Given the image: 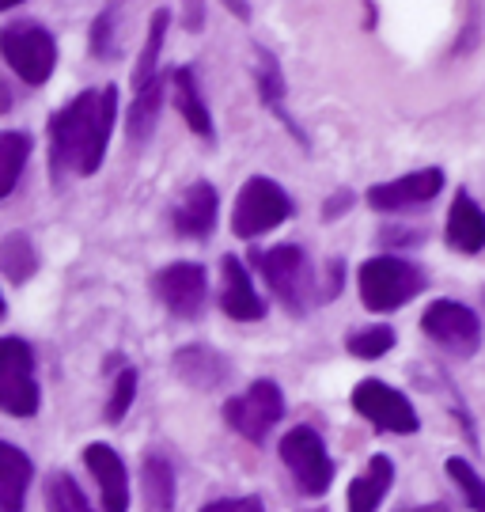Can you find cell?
Here are the masks:
<instances>
[{
    "label": "cell",
    "instance_id": "1",
    "mask_svg": "<svg viewBox=\"0 0 485 512\" xmlns=\"http://www.w3.org/2000/svg\"><path fill=\"white\" fill-rule=\"evenodd\" d=\"M118 118V88L80 92L50 118V164L57 175H95L107 156L110 129Z\"/></svg>",
    "mask_w": 485,
    "mask_h": 512
},
{
    "label": "cell",
    "instance_id": "2",
    "mask_svg": "<svg viewBox=\"0 0 485 512\" xmlns=\"http://www.w3.org/2000/svg\"><path fill=\"white\" fill-rule=\"evenodd\" d=\"M360 304L376 315L406 308L421 289H425V270L402 255H379L368 258L357 274Z\"/></svg>",
    "mask_w": 485,
    "mask_h": 512
},
{
    "label": "cell",
    "instance_id": "3",
    "mask_svg": "<svg viewBox=\"0 0 485 512\" xmlns=\"http://www.w3.org/2000/svg\"><path fill=\"white\" fill-rule=\"evenodd\" d=\"M251 262L258 266V274L266 277L270 293L277 296V304H281L288 315H304V311L315 304L319 281H315V270H311V262H307L304 247H296V243H277L270 251H254Z\"/></svg>",
    "mask_w": 485,
    "mask_h": 512
},
{
    "label": "cell",
    "instance_id": "4",
    "mask_svg": "<svg viewBox=\"0 0 485 512\" xmlns=\"http://www.w3.org/2000/svg\"><path fill=\"white\" fill-rule=\"evenodd\" d=\"M292 217V198L281 183H273L266 175H251L239 186L232 209V232L239 239H258L281 228Z\"/></svg>",
    "mask_w": 485,
    "mask_h": 512
},
{
    "label": "cell",
    "instance_id": "5",
    "mask_svg": "<svg viewBox=\"0 0 485 512\" xmlns=\"http://www.w3.org/2000/svg\"><path fill=\"white\" fill-rule=\"evenodd\" d=\"M0 57L16 69L23 84H46L57 65V42L46 27H38L31 19H16L0 31Z\"/></svg>",
    "mask_w": 485,
    "mask_h": 512
},
{
    "label": "cell",
    "instance_id": "6",
    "mask_svg": "<svg viewBox=\"0 0 485 512\" xmlns=\"http://www.w3.org/2000/svg\"><path fill=\"white\" fill-rule=\"evenodd\" d=\"M277 452H281V463L288 467L292 482L300 486V494L323 497L330 490V482H334V459L326 452V440L311 425L288 429L285 437H281V444H277Z\"/></svg>",
    "mask_w": 485,
    "mask_h": 512
},
{
    "label": "cell",
    "instance_id": "7",
    "mask_svg": "<svg viewBox=\"0 0 485 512\" xmlns=\"http://www.w3.org/2000/svg\"><path fill=\"white\" fill-rule=\"evenodd\" d=\"M42 391L35 384V353L23 338H0V410L12 418H35Z\"/></svg>",
    "mask_w": 485,
    "mask_h": 512
},
{
    "label": "cell",
    "instance_id": "8",
    "mask_svg": "<svg viewBox=\"0 0 485 512\" xmlns=\"http://www.w3.org/2000/svg\"><path fill=\"white\" fill-rule=\"evenodd\" d=\"M285 418V395L273 380H254L243 395L224 403V421L251 444H266L273 425Z\"/></svg>",
    "mask_w": 485,
    "mask_h": 512
},
{
    "label": "cell",
    "instance_id": "9",
    "mask_svg": "<svg viewBox=\"0 0 485 512\" xmlns=\"http://www.w3.org/2000/svg\"><path fill=\"white\" fill-rule=\"evenodd\" d=\"M349 403L368 425H376L379 433H395V437H406V433H417L421 429V418H417L414 403L395 391L383 380H360L349 395Z\"/></svg>",
    "mask_w": 485,
    "mask_h": 512
},
{
    "label": "cell",
    "instance_id": "10",
    "mask_svg": "<svg viewBox=\"0 0 485 512\" xmlns=\"http://www.w3.org/2000/svg\"><path fill=\"white\" fill-rule=\"evenodd\" d=\"M421 330L455 357H474L482 346V319L459 300H432L421 315Z\"/></svg>",
    "mask_w": 485,
    "mask_h": 512
},
{
    "label": "cell",
    "instance_id": "11",
    "mask_svg": "<svg viewBox=\"0 0 485 512\" xmlns=\"http://www.w3.org/2000/svg\"><path fill=\"white\" fill-rule=\"evenodd\" d=\"M440 190H444V171L421 167V171H410V175L391 179V183L368 186L364 202L376 213H414V209H429L440 198Z\"/></svg>",
    "mask_w": 485,
    "mask_h": 512
},
{
    "label": "cell",
    "instance_id": "12",
    "mask_svg": "<svg viewBox=\"0 0 485 512\" xmlns=\"http://www.w3.org/2000/svg\"><path fill=\"white\" fill-rule=\"evenodd\" d=\"M160 304L179 319H198L209 304V274L198 262H171L152 277Z\"/></svg>",
    "mask_w": 485,
    "mask_h": 512
},
{
    "label": "cell",
    "instance_id": "13",
    "mask_svg": "<svg viewBox=\"0 0 485 512\" xmlns=\"http://www.w3.org/2000/svg\"><path fill=\"white\" fill-rule=\"evenodd\" d=\"M220 311L235 323H258L266 319V300L254 293V281L247 266L235 255L220 258Z\"/></svg>",
    "mask_w": 485,
    "mask_h": 512
},
{
    "label": "cell",
    "instance_id": "14",
    "mask_svg": "<svg viewBox=\"0 0 485 512\" xmlns=\"http://www.w3.org/2000/svg\"><path fill=\"white\" fill-rule=\"evenodd\" d=\"M84 463H88V471L95 475V486L103 494V512H129V475L122 456L110 444H88Z\"/></svg>",
    "mask_w": 485,
    "mask_h": 512
},
{
    "label": "cell",
    "instance_id": "15",
    "mask_svg": "<svg viewBox=\"0 0 485 512\" xmlns=\"http://www.w3.org/2000/svg\"><path fill=\"white\" fill-rule=\"evenodd\" d=\"M254 84H258V99H262V107L285 122V129L296 137V145L307 148V133L292 122V114H288V107H285L288 88H285V73H281V61H277V54L266 50V46H254Z\"/></svg>",
    "mask_w": 485,
    "mask_h": 512
},
{
    "label": "cell",
    "instance_id": "16",
    "mask_svg": "<svg viewBox=\"0 0 485 512\" xmlns=\"http://www.w3.org/2000/svg\"><path fill=\"white\" fill-rule=\"evenodd\" d=\"M216 213H220V198H216V186L198 179L186 194L179 198L175 213H171V224L175 232L186 239H205L216 228Z\"/></svg>",
    "mask_w": 485,
    "mask_h": 512
},
{
    "label": "cell",
    "instance_id": "17",
    "mask_svg": "<svg viewBox=\"0 0 485 512\" xmlns=\"http://www.w3.org/2000/svg\"><path fill=\"white\" fill-rule=\"evenodd\" d=\"M175 372L190 387L213 391V387H224L232 380V361L213 346H182L175 353Z\"/></svg>",
    "mask_w": 485,
    "mask_h": 512
},
{
    "label": "cell",
    "instance_id": "18",
    "mask_svg": "<svg viewBox=\"0 0 485 512\" xmlns=\"http://www.w3.org/2000/svg\"><path fill=\"white\" fill-rule=\"evenodd\" d=\"M448 247L459 255H482L485 251V213L467 190H459L448 209Z\"/></svg>",
    "mask_w": 485,
    "mask_h": 512
},
{
    "label": "cell",
    "instance_id": "19",
    "mask_svg": "<svg viewBox=\"0 0 485 512\" xmlns=\"http://www.w3.org/2000/svg\"><path fill=\"white\" fill-rule=\"evenodd\" d=\"M171 92H175V107H179L182 122L198 133L201 141H213L216 129H213V114L205 107V95L198 88V76L190 65H179V69H171Z\"/></svg>",
    "mask_w": 485,
    "mask_h": 512
},
{
    "label": "cell",
    "instance_id": "20",
    "mask_svg": "<svg viewBox=\"0 0 485 512\" xmlns=\"http://www.w3.org/2000/svg\"><path fill=\"white\" fill-rule=\"evenodd\" d=\"M391 486H395V459L376 452L368 467L349 482V512H376Z\"/></svg>",
    "mask_w": 485,
    "mask_h": 512
},
{
    "label": "cell",
    "instance_id": "21",
    "mask_svg": "<svg viewBox=\"0 0 485 512\" xmlns=\"http://www.w3.org/2000/svg\"><path fill=\"white\" fill-rule=\"evenodd\" d=\"M31 459L27 452H19L16 444L0 440V512H23L27 490H31Z\"/></svg>",
    "mask_w": 485,
    "mask_h": 512
},
{
    "label": "cell",
    "instance_id": "22",
    "mask_svg": "<svg viewBox=\"0 0 485 512\" xmlns=\"http://www.w3.org/2000/svg\"><path fill=\"white\" fill-rule=\"evenodd\" d=\"M163 92H167V76H152L144 88L133 92V107H129L126 118V133L133 145L148 141L156 133V122H160V107H163Z\"/></svg>",
    "mask_w": 485,
    "mask_h": 512
},
{
    "label": "cell",
    "instance_id": "23",
    "mask_svg": "<svg viewBox=\"0 0 485 512\" xmlns=\"http://www.w3.org/2000/svg\"><path fill=\"white\" fill-rule=\"evenodd\" d=\"M141 494L148 512H175V467L156 452L141 463Z\"/></svg>",
    "mask_w": 485,
    "mask_h": 512
},
{
    "label": "cell",
    "instance_id": "24",
    "mask_svg": "<svg viewBox=\"0 0 485 512\" xmlns=\"http://www.w3.org/2000/svg\"><path fill=\"white\" fill-rule=\"evenodd\" d=\"M31 160V133L23 129H4L0 133V198L16 190L23 167Z\"/></svg>",
    "mask_w": 485,
    "mask_h": 512
},
{
    "label": "cell",
    "instance_id": "25",
    "mask_svg": "<svg viewBox=\"0 0 485 512\" xmlns=\"http://www.w3.org/2000/svg\"><path fill=\"white\" fill-rule=\"evenodd\" d=\"M38 270V255H35V243L27 232H12V236L0 243V274L8 281L23 285L27 277H35Z\"/></svg>",
    "mask_w": 485,
    "mask_h": 512
},
{
    "label": "cell",
    "instance_id": "26",
    "mask_svg": "<svg viewBox=\"0 0 485 512\" xmlns=\"http://www.w3.org/2000/svg\"><path fill=\"white\" fill-rule=\"evenodd\" d=\"M167 27H171V12L167 8H156V16L148 23V38H144V50L137 57V69H133V92L144 88L152 76L160 73V54H163V38H167Z\"/></svg>",
    "mask_w": 485,
    "mask_h": 512
},
{
    "label": "cell",
    "instance_id": "27",
    "mask_svg": "<svg viewBox=\"0 0 485 512\" xmlns=\"http://www.w3.org/2000/svg\"><path fill=\"white\" fill-rule=\"evenodd\" d=\"M391 346H395V330L387 327V323L353 330V334L345 338V349H349L353 357H360V361H379L383 353H391Z\"/></svg>",
    "mask_w": 485,
    "mask_h": 512
},
{
    "label": "cell",
    "instance_id": "28",
    "mask_svg": "<svg viewBox=\"0 0 485 512\" xmlns=\"http://www.w3.org/2000/svg\"><path fill=\"white\" fill-rule=\"evenodd\" d=\"M444 471H448V478L463 490V497H467L470 512H485V478L470 467L463 456H451L448 463H444Z\"/></svg>",
    "mask_w": 485,
    "mask_h": 512
},
{
    "label": "cell",
    "instance_id": "29",
    "mask_svg": "<svg viewBox=\"0 0 485 512\" xmlns=\"http://www.w3.org/2000/svg\"><path fill=\"white\" fill-rule=\"evenodd\" d=\"M46 509L50 512H95L72 475L50 478V486H46Z\"/></svg>",
    "mask_w": 485,
    "mask_h": 512
},
{
    "label": "cell",
    "instance_id": "30",
    "mask_svg": "<svg viewBox=\"0 0 485 512\" xmlns=\"http://www.w3.org/2000/svg\"><path fill=\"white\" fill-rule=\"evenodd\" d=\"M118 8H122V0H110L107 8L99 12V19H95V27H91V54L99 57V61H110V57H118V38H114Z\"/></svg>",
    "mask_w": 485,
    "mask_h": 512
},
{
    "label": "cell",
    "instance_id": "31",
    "mask_svg": "<svg viewBox=\"0 0 485 512\" xmlns=\"http://www.w3.org/2000/svg\"><path fill=\"white\" fill-rule=\"evenodd\" d=\"M133 399H137V368H122V372H118V380H114V391H110V399H107V421L110 425H118V421L126 418Z\"/></svg>",
    "mask_w": 485,
    "mask_h": 512
},
{
    "label": "cell",
    "instance_id": "32",
    "mask_svg": "<svg viewBox=\"0 0 485 512\" xmlns=\"http://www.w3.org/2000/svg\"><path fill=\"white\" fill-rule=\"evenodd\" d=\"M201 512H266L262 497H216Z\"/></svg>",
    "mask_w": 485,
    "mask_h": 512
},
{
    "label": "cell",
    "instance_id": "33",
    "mask_svg": "<svg viewBox=\"0 0 485 512\" xmlns=\"http://www.w3.org/2000/svg\"><path fill=\"white\" fill-rule=\"evenodd\" d=\"M182 4H186V12H182L186 31H194V35H198L201 27H205V0H182Z\"/></svg>",
    "mask_w": 485,
    "mask_h": 512
},
{
    "label": "cell",
    "instance_id": "34",
    "mask_svg": "<svg viewBox=\"0 0 485 512\" xmlns=\"http://www.w3.org/2000/svg\"><path fill=\"white\" fill-rule=\"evenodd\" d=\"M349 205H353V190H338V194H330V198H326V205H323V220L342 217Z\"/></svg>",
    "mask_w": 485,
    "mask_h": 512
},
{
    "label": "cell",
    "instance_id": "35",
    "mask_svg": "<svg viewBox=\"0 0 485 512\" xmlns=\"http://www.w3.org/2000/svg\"><path fill=\"white\" fill-rule=\"evenodd\" d=\"M220 4H224L235 19H243V23L251 19V0H220Z\"/></svg>",
    "mask_w": 485,
    "mask_h": 512
},
{
    "label": "cell",
    "instance_id": "36",
    "mask_svg": "<svg viewBox=\"0 0 485 512\" xmlns=\"http://www.w3.org/2000/svg\"><path fill=\"white\" fill-rule=\"evenodd\" d=\"M8 107H12V92H8V84L0 80V114H4Z\"/></svg>",
    "mask_w": 485,
    "mask_h": 512
},
{
    "label": "cell",
    "instance_id": "37",
    "mask_svg": "<svg viewBox=\"0 0 485 512\" xmlns=\"http://www.w3.org/2000/svg\"><path fill=\"white\" fill-rule=\"evenodd\" d=\"M406 512H448L444 505H417V509H406Z\"/></svg>",
    "mask_w": 485,
    "mask_h": 512
},
{
    "label": "cell",
    "instance_id": "38",
    "mask_svg": "<svg viewBox=\"0 0 485 512\" xmlns=\"http://www.w3.org/2000/svg\"><path fill=\"white\" fill-rule=\"evenodd\" d=\"M16 4H23V0H0V12H8V8H16Z\"/></svg>",
    "mask_w": 485,
    "mask_h": 512
},
{
    "label": "cell",
    "instance_id": "39",
    "mask_svg": "<svg viewBox=\"0 0 485 512\" xmlns=\"http://www.w3.org/2000/svg\"><path fill=\"white\" fill-rule=\"evenodd\" d=\"M0 315H4V296H0Z\"/></svg>",
    "mask_w": 485,
    "mask_h": 512
}]
</instances>
